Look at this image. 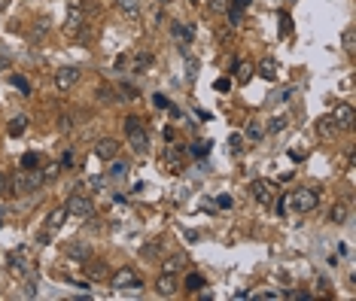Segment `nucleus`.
<instances>
[{"label": "nucleus", "instance_id": "32", "mask_svg": "<svg viewBox=\"0 0 356 301\" xmlns=\"http://www.w3.org/2000/svg\"><path fill=\"white\" fill-rule=\"evenodd\" d=\"M104 183H107L104 177H88V180L82 183V189H85V192H101V189H104Z\"/></svg>", "mask_w": 356, "mask_h": 301}, {"label": "nucleus", "instance_id": "47", "mask_svg": "<svg viewBox=\"0 0 356 301\" xmlns=\"http://www.w3.org/2000/svg\"><path fill=\"white\" fill-rule=\"evenodd\" d=\"M207 149H210V143H204V140H201V143H198V146H195L192 152H195V155L201 158V155H207Z\"/></svg>", "mask_w": 356, "mask_h": 301}, {"label": "nucleus", "instance_id": "1", "mask_svg": "<svg viewBox=\"0 0 356 301\" xmlns=\"http://www.w3.org/2000/svg\"><path fill=\"white\" fill-rule=\"evenodd\" d=\"M161 171H171V174H183V168H186V149L180 146V143H168L165 146V152H161Z\"/></svg>", "mask_w": 356, "mask_h": 301}, {"label": "nucleus", "instance_id": "20", "mask_svg": "<svg viewBox=\"0 0 356 301\" xmlns=\"http://www.w3.org/2000/svg\"><path fill=\"white\" fill-rule=\"evenodd\" d=\"M174 34H177V40H180L183 46H189V43H192V37H195L192 24H183V21H174Z\"/></svg>", "mask_w": 356, "mask_h": 301}, {"label": "nucleus", "instance_id": "14", "mask_svg": "<svg viewBox=\"0 0 356 301\" xmlns=\"http://www.w3.org/2000/svg\"><path fill=\"white\" fill-rule=\"evenodd\" d=\"M85 277H88L91 283L104 280V277H107V262H91V259H85Z\"/></svg>", "mask_w": 356, "mask_h": 301}, {"label": "nucleus", "instance_id": "51", "mask_svg": "<svg viewBox=\"0 0 356 301\" xmlns=\"http://www.w3.org/2000/svg\"><path fill=\"white\" fill-rule=\"evenodd\" d=\"M98 97H101V101H110L113 94H110V88H101V91H98Z\"/></svg>", "mask_w": 356, "mask_h": 301}, {"label": "nucleus", "instance_id": "52", "mask_svg": "<svg viewBox=\"0 0 356 301\" xmlns=\"http://www.w3.org/2000/svg\"><path fill=\"white\" fill-rule=\"evenodd\" d=\"M9 67V58H0V70H6Z\"/></svg>", "mask_w": 356, "mask_h": 301}, {"label": "nucleus", "instance_id": "26", "mask_svg": "<svg viewBox=\"0 0 356 301\" xmlns=\"http://www.w3.org/2000/svg\"><path fill=\"white\" fill-rule=\"evenodd\" d=\"M259 73H262L265 79H277V61H274V58H265V61L259 64Z\"/></svg>", "mask_w": 356, "mask_h": 301}, {"label": "nucleus", "instance_id": "23", "mask_svg": "<svg viewBox=\"0 0 356 301\" xmlns=\"http://www.w3.org/2000/svg\"><path fill=\"white\" fill-rule=\"evenodd\" d=\"M149 64H152V55H149V52H137V55H134V73H146Z\"/></svg>", "mask_w": 356, "mask_h": 301}, {"label": "nucleus", "instance_id": "10", "mask_svg": "<svg viewBox=\"0 0 356 301\" xmlns=\"http://www.w3.org/2000/svg\"><path fill=\"white\" fill-rule=\"evenodd\" d=\"M119 146H122V143H119L116 137H101V140L94 143V155L104 158V161H110V158L119 155Z\"/></svg>", "mask_w": 356, "mask_h": 301}, {"label": "nucleus", "instance_id": "50", "mask_svg": "<svg viewBox=\"0 0 356 301\" xmlns=\"http://www.w3.org/2000/svg\"><path fill=\"white\" fill-rule=\"evenodd\" d=\"M216 204H219V207H222V210H229V207H232V198H229V195H222V198H219V201H216Z\"/></svg>", "mask_w": 356, "mask_h": 301}, {"label": "nucleus", "instance_id": "35", "mask_svg": "<svg viewBox=\"0 0 356 301\" xmlns=\"http://www.w3.org/2000/svg\"><path fill=\"white\" fill-rule=\"evenodd\" d=\"M341 43H344V49H347V52H353L356 46V37H353V27H347V30H344V34H341Z\"/></svg>", "mask_w": 356, "mask_h": 301}, {"label": "nucleus", "instance_id": "44", "mask_svg": "<svg viewBox=\"0 0 356 301\" xmlns=\"http://www.w3.org/2000/svg\"><path fill=\"white\" fill-rule=\"evenodd\" d=\"M58 164H61V168H73V152L67 149V152L61 155V161H58Z\"/></svg>", "mask_w": 356, "mask_h": 301}, {"label": "nucleus", "instance_id": "49", "mask_svg": "<svg viewBox=\"0 0 356 301\" xmlns=\"http://www.w3.org/2000/svg\"><path fill=\"white\" fill-rule=\"evenodd\" d=\"M253 0H229V6H235V9H247Z\"/></svg>", "mask_w": 356, "mask_h": 301}, {"label": "nucleus", "instance_id": "16", "mask_svg": "<svg viewBox=\"0 0 356 301\" xmlns=\"http://www.w3.org/2000/svg\"><path fill=\"white\" fill-rule=\"evenodd\" d=\"M317 131H320V137H335L341 128H338V122H335L332 116H323V119L317 122Z\"/></svg>", "mask_w": 356, "mask_h": 301}, {"label": "nucleus", "instance_id": "7", "mask_svg": "<svg viewBox=\"0 0 356 301\" xmlns=\"http://www.w3.org/2000/svg\"><path fill=\"white\" fill-rule=\"evenodd\" d=\"M250 195H253V201H259L262 207H268V204L274 201V183H268V180H253V183H250Z\"/></svg>", "mask_w": 356, "mask_h": 301}, {"label": "nucleus", "instance_id": "42", "mask_svg": "<svg viewBox=\"0 0 356 301\" xmlns=\"http://www.w3.org/2000/svg\"><path fill=\"white\" fill-rule=\"evenodd\" d=\"M122 91H125V94H122L125 101H134V97H137V88H134V85H128V82L122 85Z\"/></svg>", "mask_w": 356, "mask_h": 301}, {"label": "nucleus", "instance_id": "38", "mask_svg": "<svg viewBox=\"0 0 356 301\" xmlns=\"http://www.w3.org/2000/svg\"><path fill=\"white\" fill-rule=\"evenodd\" d=\"M293 30V18L286 12H280V34H289Z\"/></svg>", "mask_w": 356, "mask_h": 301}, {"label": "nucleus", "instance_id": "54", "mask_svg": "<svg viewBox=\"0 0 356 301\" xmlns=\"http://www.w3.org/2000/svg\"><path fill=\"white\" fill-rule=\"evenodd\" d=\"M189 3H198V0H189Z\"/></svg>", "mask_w": 356, "mask_h": 301}, {"label": "nucleus", "instance_id": "45", "mask_svg": "<svg viewBox=\"0 0 356 301\" xmlns=\"http://www.w3.org/2000/svg\"><path fill=\"white\" fill-rule=\"evenodd\" d=\"M229 88H232V79H225V76L216 79V91H229Z\"/></svg>", "mask_w": 356, "mask_h": 301}, {"label": "nucleus", "instance_id": "8", "mask_svg": "<svg viewBox=\"0 0 356 301\" xmlns=\"http://www.w3.org/2000/svg\"><path fill=\"white\" fill-rule=\"evenodd\" d=\"M79 82V67H61L55 70V88L58 91H70Z\"/></svg>", "mask_w": 356, "mask_h": 301}, {"label": "nucleus", "instance_id": "25", "mask_svg": "<svg viewBox=\"0 0 356 301\" xmlns=\"http://www.w3.org/2000/svg\"><path fill=\"white\" fill-rule=\"evenodd\" d=\"M180 268H186V256H183V253H177V256H171V259L165 262V274H177Z\"/></svg>", "mask_w": 356, "mask_h": 301}, {"label": "nucleus", "instance_id": "56", "mask_svg": "<svg viewBox=\"0 0 356 301\" xmlns=\"http://www.w3.org/2000/svg\"><path fill=\"white\" fill-rule=\"evenodd\" d=\"M158 3H161V0H158Z\"/></svg>", "mask_w": 356, "mask_h": 301}, {"label": "nucleus", "instance_id": "21", "mask_svg": "<svg viewBox=\"0 0 356 301\" xmlns=\"http://www.w3.org/2000/svg\"><path fill=\"white\" fill-rule=\"evenodd\" d=\"M64 216H67V210H64V207L52 210V213H49V219H46V231H58V228L64 225Z\"/></svg>", "mask_w": 356, "mask_h": 301}, {"label": "nucleus", "instance_id": "53", "mask_svg": "<svg viewBox=\"0 0 356 301\" xmlns=\"http://www.w3.org/2000/svg\"><path fill=\"white\" fill-rule=\"evenodd\" d=\"M0 9H6V0H0Z\"/></svg>", "mask_w": 356, "mask_h": 301}, {"label": "nucleus", "instance_id": "24", "mask_svg": "<svg viewBox=\"0 0 356 301\" xmlns=\"http://www.w3.org/2000/svg\"><path fill=\"white\" fill-rule=\"evenodd\" d=\"M262 137H265L262 122H259V119H250V122H247V140H262Z\"/></svg>", "mask_w": 356, "mask_h": 301}, {"label": "nucleus", "instance_id": "39", "mask_svg": "<svg viewBox=\"0 0 356 301\" xmlns=\"http://www.w3.org/2000/svg\"><path fill=\"white\" fill-rule=\"evenodd\" d=\"M134 128H140V116H125V131H134Z\"/></svg>", "mask_w": 356, "mask_h": 301}, {"label": "nucleus", "instance_id": "13", "mask_svg": "<svg viewBox=\"0 0 356 301\" xmlns=\"http://www.w3.org/2000/svg\"><path fill=\"white\" fill-rule=\"evenodd\" d=\"M128 177V161H119V158H110V168H107V180L119 183Z\"/></svg>", "mask_w": 356, "mask_h": 301}, {"label": "nucleus", "instance_id": "30", "mask_svg": "<svg viewBox=\"0 0 356 301\" xmlns=\"http://www.w3.org/2000/svg\"><path fill=\"white\" fill-rule=\"evenodd\" d=\"M9 82H12V85H15V88L21 91V94H30V82H27L24 76H18V73H12V76H9Z\"/></svg>", "mask_w": 356, "mask_h": 301}, {"label": "nucleus", "instance_id": "33", "mask_svg": "<svg viewBox=\"0 0 356 301\" xmlns=\"http://www.w3.org/2000/svg\"><path fill=\"white\" fill-rule=\"evenodd\" d=\"M225 12H229V24H232V27H238V24L244 21V9H235V6H229Z\"/></svg>", "mask_w": 356, "mask_h": 301}, {"label": "nucleus", "instance_id": "15", "mask_svg": "<svg viewBox=\"0 0 356 301\" xmlns=\"http://www.w3.org/2000/svg\"><path fill=\"white\" fill-rule=\"evenodd\" d=\"M155 292H158V295H174V292H177V280H174V274H161V277L155 280Z\"/></svg>", "mask_w": 356, "mask_h": 301}, {"label": "nucleus", "instance_id": "19", "mask_svg": "<svg viewBox=\"0 0 356 301\" xmlns=\"http://www.w3.org/2000/svg\"><path fill=\"white\" fill-rule=\"evenodd\" d=\"M347 216H350V207H347V204H335V207L329 210V222H332V225H344Z\"/></svg>", "mask_w": 356, "mask_h": 301}, {"label": "nucleus", "instance_id": "4", "mask_svg": "<svg viewBox=\"0 0 356 301\" xmlns=\"http://www.w3.org/2000/svg\"><path fill=\"white\" fill-rule=\"evenodd\" d=\"M43 186V171H21L15 180H12V192L15 195H30V192H37Z\"/></svg>", "mask_w": 356, "mask_h": 301}, {"label": "nucleus", "instance_id": "43", "mask_svg": "<svg viewBox=\"0 0 356 301\" xmlns=\"http://www.w3.org/2000/svg\"><path fill=\"white\" fill-rule=\"evenodd\" d=\"M9 192H12V183H9V177L0 174V195H9Z\"/></svg>", "mask_w": 356, "mask_h": 301}, {"label": "nucleus", "instance_id": "27", "mask_svg": "<svg viewBox=\"0 0 356 301\" xmlns=\"http://www.w3.org/2000/svg\"><path fill=\"white\" fill-rule=\"evenodd\" d=\"M286 125H289V116H283V113H280V116H274V119H271L268 131H271V134H280V131H283Z\"/></svg>", "mask_w": 356, "mask_h": 301}, {"label": "nucleus", "instance_id": "41", "mask_svg": "<svg viewBox=\"0 0 356 301\" xmlns=\"http://www.w3.org/2000/svg\"><path fill=\"white\" fill-rule=\"evenodd\" d=\"M152 104H155L158 110H168V107H171V101H168L165 94H152Z\"/></svg>", "mask_w": 356, "mask_h": 301}, {"label": "nucleus", "instance_id": "17", "mask_svg": "<svg viewBox=\"0 0 356 301\" xmlns=\"http://www.w3.org/2000/svg\"><path fill=\"white\" fill-rule=\"evenodd\" d=\"M119 9L128 21H137L140 18V0H119Z\"/></svg>", "mask_w": 356, "mask_h": 301}, {"label": "nucleus", "instance_id": "12", "mask_svg": "<svg viewBox=\"0 0 356 301\" xmlns=\"http://www.w3.org/2000/svg\"><path fill=\"white\" fill-rule=\"evenodd\" d=\"M64 256H70V259H76V262H85V259H91V247L82 244V241H73V244L64 247Z\"/></svg>", "mask_w": 356, "mask_h": 301}, {"label": "nucleus", "instance_id": "3", "mask_svg": "<svg viewBox=\"0 0 356 301\" xmlns=\"http://www.w3.org/2000/svg\"><path fill=\"white\" fill-rule=\"evenodd\" d=\"M286 201H289V210H296V213H311V210L317 207V201H320V192H317V189H296Z\"/></svg>", "mask_w": 356, "mask_h": 301}, {"label": "nucleus", "instance_id": "11", "mask_svg": "<svg viewBox=\"0 0 356 301\" xmlns=\"http://www.w3.org/2000/svg\"><path fill=\"white\" fill-rule=\"evenodd\" d=\"M332 119L338 122V128H341V131H350V128H353L356 113H353V107H350V104H338V107H335V113H332Z\"/></svg>", "mask_w": 356, "mask_h": 301}, {"label": "nucleus", "instance_id": "37", "mask_svg": "<svg viewBox=\"0 0 356 301\" xmlns=\"http://www.w3.org/2000/svg\"><path fill=\"white\" fill-rule=\"evenodd\" d=\"M207 9L210 12H225L229 9V0H207Z\"/></svg>", "mask_w": 356, "mask_h": 301}, {"label": "nucleus", "instance_id": "9", "mask_svg": "<svg viewBox=\"0 0 356 301\" xmlns=\"http://www.w3.org/2000/svg\"><path fill=\"white\" fill-rule=\"evenodd\" d=\"M128 146H131L134 155H146V152H149V134H146L143 125L134 128V131H128Z\"/></svg>", "mask_w": 356, "mask_h": 301}, {"label": "nucleus", "instance_id": "28", "mask_svg": "<svg viewBox=\"0 0 356 301\" xmlns=\"http://www.w3.org/2000/svg\"><path fill=\"white\" fill-rule=\"evenodd\" d=\"M61 164H46V171H43V183H55L58 177H61Z\"/></svg>", "mask_w": 356, "mask_h": 301}, {"label": "nucleus", "instance_id": "31", "mask_svg": "<svg viewBox=\"0 0 356 301\" xmlns=\"http://www.w3.org/2000/svg\"><path fill=\"white\" fill-rule=\"evenodd\" d=\"M37 164H40V155L37 152H24L21 155V171H34Z\"/></svg>", "mask_w": 356, "mask_h": 301}, {"label": "nucleus", "instance_id": "55", "mask_svg": "<svg viewBox=\"0 0 356 301\" xmlns=\"http://www.w3.org/2000/svg\"><path fill=\"white\" fill-rule=\"evenodd\" d=\"M0 225H3V219H0Z\"/></svg>", "mask_w": 356, "mask_h": 301}, {"label": "nucleus", "instance_id": "29", "mask_svg": "<svg viewBox=\"0 0 356 301\" xmlns=\"http://www.w3.org/2000/svg\"><path fill=\"white\" fill-rule=\"evenodd\" d=\"M186 289H189V292L204 289V277H201V274H186Z\"/></svg>", "mask_w": 356, "mask_h": 301}, {"label": "nucleus", "instance_id": "18", "mask_svg": "<svg viewBox=\"0 0 356 301\" xmlns=\"http://www.w3.org/2000/svg\"><path fill=\"white\" fill-rule=\"evenodd\" d=\"M6 131H9V137H21V134L27 131V116L18 113L15 119H9V128H6Z\"/></svg>", "mask_w": 356, "mask_h": 301}, {"label": "nucleus", "instance_id": "48", "mask_svg": "<svg viewBox=\"0 0 356 301\" xmlns=\"http://www.w3.org/2000/svg\"><path fill=\"white\" fill-rule=\"evenodd\" d=\"M341 91H344V94H350V91H353V76H347V79L341 82Z\"/></svg>", "mask_w": 356, "mask_h": 301}, {"label": "nucleus", "instance_id": "34", "mask_svg": "<svg viewBox=\"0 0 356 301\" xmlns=\"http://www.w3.org/2000/svg\"><path fill=\"white\" fill-rule=\"evenodd\" d=\"M229 149L238 155V152L244 149V134H232V137H229Z\"/></svg>", "mask_w": 356, "mask_h": 301}, {"label": "nucleus", "instance_id": "6", "mask_svg": "<svg viewBox=\"0 0 356 301\" xmlns=\"http://www.w3.org/2000/svg\"><path fill=\"white\" fill-rule=\"evenodd\" d=\"M82 27H85V9H82V3H79V0H70V6H67V21H64V30H67L70 37H76Z\"/></svg>", "mask_w": 356, "mask_h": 301}, {"label": "nucleus", "instance_id": "40", "mask_svg": "<svg viewBox=\"0 0 356 301\" xmlns=\"http://www.w3.org/2000/svg\"><path fill=\"white\" fill-rule=\"evenodd\" d=\"M161 244H165V241H161V238H155V241H152V244H149V247L143 250V256H155V253L161 250Z\"/></svg>", "mask_w": 356, "mask_h": 301}, {"label": "nucleus", "instance_id": "2", "mask_svg": "<svg viewBox=\"0 0 356 301\" xmlns=\"http://www.w3.org/2000/svg\"><path fill=\"white\" fill-rule=\"evenodd\" d=\"M113 289L116 292H137V289H143V280L131 265H125V268H119L113 274Z\"/></svg>", "mask_w": 356, "mask_h": 301}, {"label": "nucleus", "instance_id": "36", "mask_svg": "<svg viewBox=\"0 0 356 301\" xmlns=\"http://www.w3.org/2000/svg\"><path fill=\"white\" fill-rule=\"evenodd\" d=\"M21 295H24V298H37V280H34V277L21 286Z\"/></svg>", "mask_w": 356, "mask_h": 301}, {"label": "nucleus", "instance_id": "5", "mask_svg": "<svg viewBox=\"0 0 356 301\" xmlns=\"http://www.w3.org/2000/svg\"><path fill=\"white\" fill-rule=\"evenodd\" d=\"M64 210L70 213V216H79V219H88V216H94V204L82 195V192H76V195H70L67 198V204H64Z\"/></svg>", "mask_w": 356, "mask_h": 301}, {"label": "nucleus", "instance_id": "46", "mask_svg": "<svg viewBox=\"0 0 356 301\" xmlns=\"http://www.w3.org/2000/svg\"><path fill=\"white\" fill-rule=\"evenodd\" d=\"M58 128H61V131H70V128H73V119H70V116H61Z\"/></svg>", "mask_w": 356, "mask_h": 301}, {"label": "nucleus", "instance_id": "22", "mask_svg": "<svg viewBox=\"0 0 356 301\" xmlns=\"http://www.w3.org/2000/svg\"><path fill=\"white\" fill-rule=\"evenodd\" d=\"M235 79H238L241 85H247V82L253 79V64H247V61H241V64H235Z\"/></svg>", "mask_w": 356, "mask_h": 301}]
</instances>
